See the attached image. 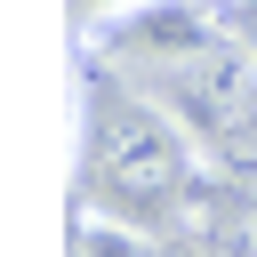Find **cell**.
Masks as SVG:
<instances>
[{
	"label": "cell",
	"instance_id": "cell-3",
	"mask_svg": "<svg viewBox=\"0 0 257 257\" xmlns=\"http://www.w3.org/2000/svg\"><path fill=\"white\" fill-rule=\"evenodd\" d=\"M233 40L257 56V0H233Z\"/></svg>",
	"mask_w": 257,
	"mask_h": 257
},
{
	"label": "cell",
	"instance_id": "cell-2",
	"mask_svg": "<svg viewBox=\"0 0 257 257\" xmlns=\"http://www.w3.org/2000/svg\"><path fill=\"white\" fill-rule=\"evenodd\" d=\"M72 257H161V241H153L145 225H120V217H88V209H80Z\"/></svg>",
	"mask_w": 257,
	"mask_h": 257
},
{
	"label": "cell",
	"instance_id": "cell-1",
	"mask_svg": "<svg viewBox=\"0 0 257 257\" xmlns=\"http://www.w3.org/2000/svg\"><path fill=\"white\" fill-rule=\"evenodd\" d=\"M96 177H104V193H120L137 209H177L185 185L201 177L193 128L169 104H120L96 120Z\"/></svg>",
	"mask_w": 257,
	"mask_h": 257
}]
</instances>
